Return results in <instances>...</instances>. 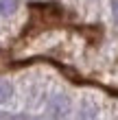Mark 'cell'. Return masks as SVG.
Wrapping results in <instances>:
<instances>
[{"label": "cell", "instance_id": "obj_2", "mask_svg": "<svg viewBox=\"0 0 118 120\" xmlns=\"http://www.w3.org/2000/svg\"><path fill=\"white\" fill-rule=\"evenodd\" d=\"M15 0H0V15H9L15 11Z\"/></svg>", "mask_w": 118, "mask_h": 120}, {"label": "cell", "instance_id": "obj_5", "mask_svg": "<svg viewBox=\"0 0 118 120\" xmlns=\"http://www.w3.org/2000/svg\"><path fill=\"white\" fill-rule=\"evenodd\" d=\"M114 15H116V20H118V0L114 2Z\"/></svg>", "mask_w": 118, "mask_h": 120}, {"label": "cell", "instance_id": "obj_1", "mask_svg": "<svg viewBox=\"0 0 118 120\" xmlns=\"http://www.w3.org/2000/svg\"><path fill=\"white\" fill-rule=\"evenodd\" d=\"M68 111H70V101H68L66 96H53L50 101H48V116L55 118V120H61L68 116Z\"/></svg>", "mask_w": 118, "mask_h": 120}, {"label": "cell", "instance_id": "obj_4", "mask_svg": "<svg viewBox=\"0 0 118 120\" xmlns=\"http://www.w3.org/2000/svg\"><path fill=\"white\" fill-rule=\"evenodd\" d=\"M94 109H90V107H85V109H81V116H79V120H94Z\"/></svg>", "mask_w": 118, "mask_h": 120}, {"label": "cell", "instance_id": "obj_3", "mask_svg": "<svg viewBox=\"0 0 118 120\" xmlns=\"http://www.w3.org/2000/svg\"><path fill=\"white\" fill-rule=\"evenodd\" d=\"M9 96H11V85H9L7 81L0 79V103H4Z\"/></svg>", "mask_w": 118, "mask_h": 120}]
</instances>
